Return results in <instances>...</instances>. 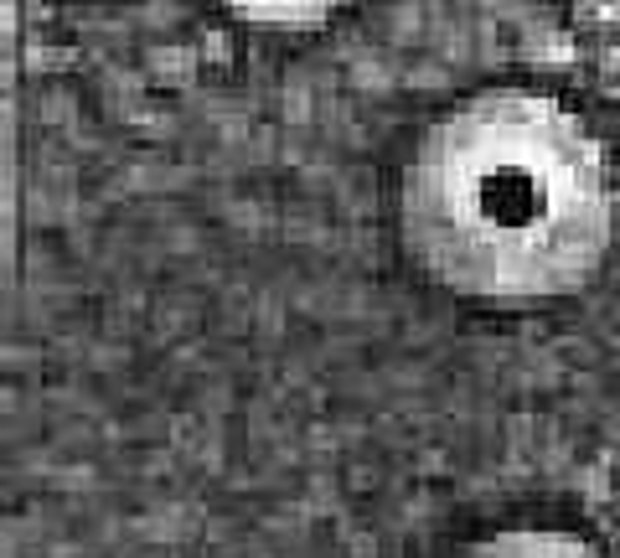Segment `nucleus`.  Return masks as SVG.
<instances>
[{
	"label": "nucleus",
	"instance_id": "nucleus-1",
	"mask_svg": "<svg viewBox=\"0 0 620 558\" xmlns=\"http://www.w3.org/2000/svg\"><path fill=\"white\" fill-rule=\"evenodd\" d=\"M620 197L595 130L533 88H486L419 135L398 238L440 290L486 305L569 300L615 248Z\"/></svg>",
	"mask_w": 620,
	"mask_h": 558
},
{
	"label": "nucleus",
	"instance_id": "nucleus-2",
	"mask_svg": "<svg viewBox=\"0 0 620 558\" xmlns=\"http://www.w3.org/2000/svg\"><path fill=\"white\" fill-rule=\"evenodd\" d=\"M460 558H605V553L579 533H564V527H507V533L471 543Z\"/></svg>",
	"mask_w": 620,
	"mask_h": 558
},
{
	"label": "nucleus",
	"instance_id": "nucleus-3",
	"mask_svg": "<svg viewBox=\"0 0 620 558\" xmlns=\"http://www.w3.org/2000/svg\"><path fill=\"white\" fill-rule=\"evenodd\" d=\"M228 16L248 26H269V31H310L331 21L336 11H347L352 0H217Z\"/></svg>",
	"mask_w": 620,
	"mask_h": 558
}]
</instances>
